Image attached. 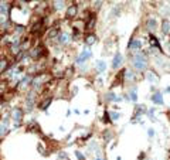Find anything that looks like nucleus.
<instances>
[{
  "label": "nucleus",
  "instance_id": "nucleus-10",
  "mask_svg": "<svg viewBox=\"0 0 170 160\" xmlns=\"http://www.w3.org/2000/svg\"><path fill=\"white\" fill-rule=\"evenodd\" d=\"M147 24H149V26H147L149 29H153V30H155V26H156V21H155V20H150Z\"/></svg>",
  "mask_w": 170,
  "mask_h": 160
},
{
  "label": "nucleus",
  "instance_id": "nucleus-5",
  "mask_svg": "<svg viewBox=\"0 0 170 160\" xmlns=\"http://www.w3.org/2000/svg\"><path fill=\"white\" fill-rule=\"evenodd\" d=\"M13 119H14V120H20V119H21V111H20V109L13 111Z\"/></svg>",
  "mask_w": 170,
  "mask_h": 160
},
{
  "label": "nucleus",
  "instance_id": "nucleus-3",
  "mask_svg": "<svg viewBox=\"0 0 170 160\" xmlns=\"http://www.w3.org/2000/svg\"><path fill=\"white\" fill-rule=\"evenodd\" d=\"M77 11H78L77 6H75V4H71V6L68 7V10H67V17H68V19L75 17V16H77Z\"/></svg>",
  "mask_w": 170,
  "mask_h": 160
},
{
  "label": "nucleus",
  "instance_id": "nucleus-4",
  "mask_svg": "<svg viewBox=\"0 0 170 160\" xmlns=\"http://www.w3.org/2000/svg\"><path fill=\"white\" fill-rule=\"evenodd\" d=\"M95 41H96V36H94V34H88L86 39H85V42H86V44H94Z\"/></svg>",
  "mask_w": 170,
  "mask_h": 160
},
{
  "label": "nucleus",
  "instance_id": "nucleus-2",
  "mask_svg": "<svg viewBox=\"0 0 170 160\" xmlns=\"http://www.w3.org/2000/svg\"><path fill=\"white\" fill-rule=\"evenodd\" d=\"M42 54H44V47H42V45L36 47V48L31 51V57H33V58H36V60H39Z\"/></svg>",
  "mask_w": 170,
  "mask_h": 160
},
{
  "label": "nucleus",
  "instance_id": "nucleus-7",
  "mask_svg": "<svg viewBox=\"0 0 170 160\" xmlns=\"http://www.w3.org/2000/svg\"><path fill=\"white\" fill-rule=\"evenodd\" d=\"M118 64H119V65L122 64V57H121L119 54H118V55L115 57V61H114V67L116 68V67H118Z\"/></svg>",
  "mask_w": 170,
  "mask_h": 160
},
{
  "label": "nucleus",
  "instance_id": "nucleus-9",
  "mask_svg": "<svg viewBox=\"0 0 170 160\" xmlns=\"http://www.w3.org/2000/svg\"><path fill=\"white\" fill-rule=\"evenodd\" d=\"M4 67H7V61L3 58V60H0V72H3Z\"/></svg>",
  "mask_w": 170,
  "mask_h": 160
},
{
  "label": "nucleus",
  "instance_id": "nucleus-11",
  "mask_svg": "<svg viewBox=\"0 0 170 160\" xmlns=\"http://www.w3.org/2000/svg\"><path fill=\"white\" fill-rule=\"evenodd\" d=\"M163 31H165V33L169 31V23H163Z\"/></svg>",
  "mask_w": 170,
  "mask_h": 160
},
{
  "label": "nucleus",
  "instance_id": "nucleus-8",
  "mask_svg": "<svg viewBox=\"0 0 170 160\" xmlns=\"http://www.w3.org/2000/svg\"><path fill=\"white\" fill-rule=\"evenodd\" d=\"M57 34H58V30H57V29H54V30H51V31L48 33V39H54Z\"/></svg>",
  "mask_w": 170,
  "mask_h": 160
},
{
  "label": "nucleus",
  "instance_id": "nucleus-6",
  "mask_svg": "<svg viewBox=\"0 0 170 160\" xmlns=\"http://www.w3.org/2000/svg\"><path fill=\"white\" fill-rule=\"evenodd\" d=\"M50 104H51V98H47L45 101H42V102L40 104V105H39V106H40L41 109H45V108H47V106H48Z\"/></svg>",
  "mask_w": 170,
  "mask_h": 160
},
{
  "label": "nucleus",
  "instance_id": "nucleus-1",
  "mask_svg": "<svg viewBox=\"0 0 170 160\" xmlns=\"http://www.w3.org/2000/svg\"><path fill=\"white\" fill-rule=\"evenodd\" d=\"M95 21H96L95 14H91V16L86 19V21H85V29H86V30H92L94 26H95Z\"/></svg>",
  "mask_w": 170,
  "mask_h": 160
}]
</instances>
